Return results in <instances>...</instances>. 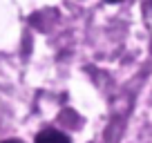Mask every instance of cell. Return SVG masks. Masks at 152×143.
<instances>
[{
	"label": "cell",
	"instance_id": "7a4b0ae2",
	"mask_svg": "<svg viewBox=\"0 0 152 143\" xmlns=\"http://www.w3.org/2000/svg\"><path fill=\"white\" fill-rule=\"evenodd\" d=\"M2 143H20V141H16V139H9V141H2Z\"/></svg>",
	"mask_w": 152,
	"mask_h": 143
},
{
	"label": "cell",
	"instance_id": "6da1fadb",
	"mask_svg": "<svg viewBox=\"0 0 152 143\" xmlns=\"http://www.w3.org/2000/svg\"><path fill=\"white\" fill-rule=\"evenodd\" d=\"M36 143H72L69 136H65L63 132L58 130H45L36 136Z\"/></svg>",
	"mask_w": 152,
	"mask_h": 143
}]
</instances>
